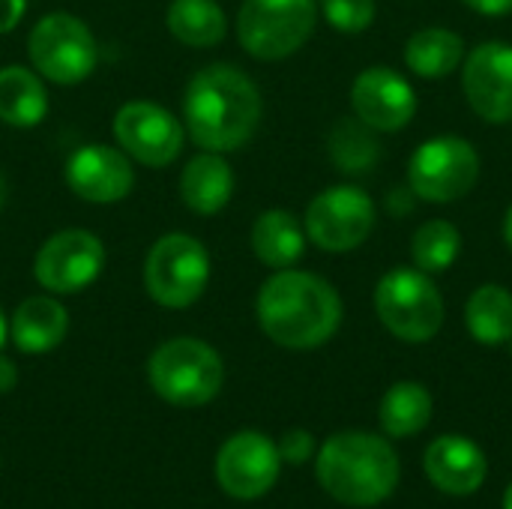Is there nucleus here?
Listing matches in <instances>:
<instances>
[{
	"label": "nucleus",
	"instance_id": "7c9ffc66",
	"mask_svg": "<svg viewBox=\"0 0 512 509\" xmlns=\"http://www.w3.org/2000/svg\"><path fill=\"white\" fill-rule=\"evenodd\" d=\"M414 201H417V195H414L411 186H408V189H393V192L387 195V210L396 213V216H408V213L414 210Z\"/></svg>",
	"mask_w": 512,
	"mask_h": 509
},
{
	"label": "nucleus",
	"instance_id": "bb28decb",
	"mask_svg": "<svg viewBox=\"0 0 512 509\" xmlns=\"http://www.w3.org/2000/svg\"><path fill=\"white\" fill-rule=\"evenodd\" d=\"M462 252V234L447 219H429L423 222L411 237V261L417 270L438 276L447 273Z\"/></svg>",
	"mask_w": 512,
	"mask_h": 509
},
{
	"label": "nucleus",
	"instance_id": "393cba45",
	"mask_svg": "<svg viewBox=\"0 0 512 509\" xmlns=\"http://www.w3.org/2000/svg\"><path fill=\"white\" fill-rule=\"evenodd\" d=\"M327 153L342 174L360 177L381 162V141L378 132L360 117H342L327 135Z\"/></svg>",
	"mask_w": 512,
	"mask_h": 509
},
{
	"label": "nucleus",
	"instance_id": "72a5a7b5",
	"mask_svg": "<svg viewBox=\"0 0 512 509\" xmlns=\"http://www.w3.org/2000/svg\"><path fill=\"white\" fill-rule=\"evenodd\" d=\"M504 240H507V246H510L512 252V204L510 210H507V216H504Z\"/></svg>",
	"mask_w": 512,
	"mask_h": 509
},
{
	"label": "nucleus",
	"instance_id": "5701e85b",
	"mask_svg": "<svg viewBox=\"0 0 512 509\" xmlns=\"http://www.w3.org/2000/svg\"><path fill=\"white\" fill-rule=\"evenodd\" d=\"M165 24L168 33L189 48H213L228 33V18L216 0H171Z\"/></svg>",
	"mask_w": 512,
	"mask_h": 509
},
{
	"label": "nucleus",
	"instance_id": "f3484780",
	"mask_svg": "<svg viewBox=\"0 0 512 509\" xmlns=\"http://www.w3.org/2000/svg\"><path fill=\"white\" fill-rule=\"evenodd\" d=\"M423 465L435 489L453 498L474 495L486 483V471H489L483 450L471 438H462V435H444L432 441Z\"/></svg>",
	"mask_w": 512,
	"mask_h": 509
},
{
	"label": "nucleus",
	"instance_id": "6ab92c4d",
	"mask_svg": "<svg viewBox=\"0 0 512 509\" xmlns=\"http://www.w3.org/2000/svg\"><path fill=\"white\" fill-rule=\"evenodd\" d=\"M234 195V171L225 153L201 150L183 165L180 174V198L198 216H216L228 207Z\"/></svg>",
	"mask_w": 512,
	"mask_h": 509
},
{
	"label": "nucleus",
	"instance_id": "cd10ccee",
	"mask_svg": "<svg viewBox=\"0 0 512 509\" xmlns=\"http://www.w3.org/2000/svg\"><path fill=\"white\" fill-rule=\"evenodd\" d=\"M318 9L324 12L333 30L351 33V36L369 30L378 15L375 0H318Z\"/></svg>",
	"mask_w": 512,
	"mask_h": 509
},
{
	"label": "nucleus",
	"instance_id": "6e6552de",
	"mask_svg": "<svg viewBox=\"0 0 512 509\" xmlns=\"http://www.w3.org/2000/svg\"><path fill=\"white\" fill-rule=\"evenodd\" d=\"M27 54L33 69L42 75V81L60 87L87 81L99 63L96 36L72 12L42 15L27 36Z\"/></svg>",
	"mask_w": 512,
	"mask_h": 509
},
{
	"label": "nucleus",
	"instance_id": "c9c22d12",
	"mask_svg": "<svg viewBox=\"0 0 512 509\" xmlns=\"http://www.w3.org/2000/svg\"><path fill=\"white\" fill-rule=\"evenodd\" d=\"M6 336H9V324H6V315H3V309H0V348H3V342H6Z\"/></svg>",
	"mask_w": 512,
	"mask_h": 509
},
{
	"label": "nucleus",
	"instance_id": "473e14b6",
	"mask_svg": "<svg viewBox=\"0 0 512 509\" xmlns=\"http://www.w3.org/2000/svg\"><path fill=\"white\" fill-rule=\"evenodd\" d=\"M15 384H18V369H15V363H12L6 354H0V393H12Z\"/></svg>",
	"mask_w": 512,
	"mask_h": 509
},
{
	"label": "nucleus",
	"instance_id": "ddd939ff",
	"mask_svg": "<svg viewBox=\"0 0 512 509\" xmlns=\"http://www.w3.org/2000/svg\"><path fill=\"white\" fill-rule=\"evenodd\" d=\"M279 447L261 432L231 435L216 456V480L234 501H258L279 480Z\"/></svg>",
	"mask_w": 512,
	"mask_h": 509
},
{
	"label": "nucleus",
	"instance_id": "f257e3e1",
	"mask_svg": "<svg viewBox=\"0 0 512 509\" xmlns=\"http://www.w3.org/2000/svg\"><path fill=\"white\" fill-rule=\"evenodd\" d=\"M264 114L258 84L231 63L198 69L183 93L186 135L213 153H234L252 141Z\"/></svg>",
	"mask_w": 512,
	"mask_h": 509
},
{
	"label": "nucleus",
	"instance_id": "9d476101",
	"mask_svg": "<svg viewBox=\"0 0 512 509\" xmlns=\"http://www.w3.org/2000/svg\"><path fill=\"white\" fill-rule=\"evenodd\" d=\"M303 228L309 243H315L321 252H354L375 231V201L366 189L351 183L327 186L309 201Z\"/></svg>",
	"mask_w": 512,
	"mask_h": 509
},
{
	"label": "nucleus",
	"instance_id": "e433bc0d",
	"mask_svg": "<svg viewBox=\"0 0 512 509\" xmlns=\"http://www.w3.org/2000/svg\"><path fill=\"white\" fill-rule=\"evenodd\" d=\"M504 509H512V483L507 486V492H504Z\"/></svg>",
	"mask_w": 512,
	"mask_h": 509
},
{
	"label": "nucleus",
	"instance_id": "b1692460",
	"mask_svg": "<svg viewBox=\"0 0 512 509\" xmlns=\"http://www.w3.org/2000/svg\"><path fill=\"white\" fill-rule=\"evenodd\" d=\"M465 327L480 345H507L512 339V294L486 282L465 303Z\"/></svg>",
	"mask_w": 512,
	"mask_h": 509
},
{
	"label": "nucleus",
	"instance_id": "f8f14e48",
	"mask_svg": "<svg viewBox=\"0 0 512 509\" xmlns=\"http://www.w3.org/2000/svg\"><path fill=\"white\" fill-rule=\"evenodd\" d=\"M102 270L105 246L93 231L84 228H63L51 234L33 258V276L39 288L60 297L87 291Z\"/></svg>",
	"mask_w": 512,
	"mask_h": 509
},
{
	"label": "nucleus",
	"instance_id": "412c9836",
	"mask_svg": "<svg viewBox=\"0 0 512 509\" xmlns=\"http://www.w3.org/2000/svg\"><path fill=\"white\" fill-rule=\"evenodd\" d=\"M48 114V93L42 75L27 66L0 69V120L12 129H33Z\"/></svg>",
	"mask_w": 512,
	"mask_h": 509
},
{
	"label": "nucleus",
	"instance_id": "2f4dec72",
	"mask_svg": "<svg viewBox=\"0 0 512 509\" xmlns=\"http://www.w3.org/2000/svg\"><path fill=\"white\" fill-rule=\"evenodd\" d=\"M462 3L480 15H489V18H501V15L512 12V0H462Z\"/></svg>",
	"mask_w": 512,
	"mask_h": 509
},
{
	"label": "nucleus",
	"instance_id": "f704fd0d",
	"mask_svg": "<svg viewBox=\"0 0 512 509\" xmlns=\"http://www.w3.org/2000/svg\"><path fill=\"white\" fill-rule=\"evenodd\" d=\"M6 198H9V183H6V177H3V171H0V210L6 207Z\"/></svg>",
	"mask_w": 512,
	"mask_h": 509
},
{
	"label": "nucleus",
	"instance_id": "1a4fd4ad",
	"mask_svg": "<svg viewBox=\"0 0 512 509\" xmlns=\"http://www.w3.org/2000/svg\"><path fill=\"white\" fill-rule=\"evenodd\" d=\"M480 168V153L468 138L435 135L411 153L408 186L420 201L453 204L477 186Z\"/></svg>",
	"mask_w": 512,
	"mask_h": 509
},
{
	"label": "nucleus",
	"instance_id": "c756f323",
	"mask_svg": "<svg viewBox=\"0 0 512 509\" xmlns=\"http://www.w3.org/2000/svg\"><path fill=\"white\" fill-rule=\"evenodd\" d=\"M27 12V0H0V36L12 33Z\"/></svg>",
	"mask_w": 512,
	"mask_h": 509
},
{
	"label": "nucleus",
	"instance_id": "4c0bfd02",
	"mask_svg": "<svg viewBox=\"0 0 512 509\" xmlns=\"http://www.w3.org/2000/svg\"><path fill=\"white\" fill-rule=\"evenodd\" d=\"M510 342H512V339H510Z\"/></svg>",
	"mask_w": 512,
	"mask_h": 509
},
{
	"label": "nucleus",
	"instance_id": "4468645a",
	"mask_svg": "<svg viewBox=\"0 0 512 509\" xmlns=\"http://www.w3.org/2000/svg\"><path fill=\"white\" fill-rule=\"evenodd\" d=\"M462 93L471 111L495 126L512 123V45L480 42L462 60Z\"/></svg>",
	"mask_w": 512,
	"mask_h": 509
},
{
	"label": "nucleus",
	"instance_id": "423d86ee",
	"mask_svg": "<svg viewBox=\"0 0 512 509\" xmlns=\"http://www.w3.org/2000/svg\"><path fill=\"white\" fill-rule=\"evenodd\" d=\"M210 285L207 246L183 231L162 234L144 258V288L162 309H189Z\"/></svg>",
	"mask_w": 512,
	"mask_h": 509
},
{
	"label": "nucleus",
	"instance_id": "20e7f679",
	"mask_svg": "<svg viewBox=\"0 0 512 509\" xmlns=\"http://www.w3.org/2000/svg\"><path fill=\"white\" fill-rule=\"evenodd\" d=\"M147 378L162 402L177 408H201L219 396L225 366L213 345L192 336H177L150 354Z\"/></svg>",
	"mask_w": 512,
	"mask_h": 509
},
{
	"label": "nucleus",
	"instance_id": "4be33fe9",
	"mask_svg": "<svg viewBox=\"0 0 512 509\" xmlns=\"http://www.w3.org/2000/svg\"><path fill=\"white\" fill-rule=\"evenodd\" d=\"M465 39L450 27H423L405 42V63L423 81H441L462 69Z\"/></svg>",
	"mask_w": 512,
	"mask_h": 509
},
{
	"label": "nucleus",
	"instance_id": "a211bd4d",
	"mask_svg": "<svg viewBox=\"0 0 512 509\" xmlns=\"http://www.w3.org/2000/svg\"><path fill=\"white\" fill-rule=\"evenodd\" d=\"M69 333V312L54 294H36L15 306L9 336L24 354H48Z\"/></svg>",
	"mask_w": 512,
	"mask_h": 509
},
{
	"label": "nucleus",
	"instance_id": "39448f33",
	"mask_svg": "<svg viewBox=\"0 0 512 509\" xmlns=\"http://www.w3.org/2000/svg\"><path fill=\"white\" fill-rule=\"evenodd\" d=\"M375 312L387 333L408 345H423L435 339L447 318V306L438 285L414 264L396 267L381 276L375 288Z\"/></svg>",
	"mask_w": 512,
	"mask_h": 509
},
{
	"label": "nucleus",
	"instance_id": "f03ea898",
	"mask_svg": "<svg viewBox=\"0 0 512 509\" xmlns=\"http://www.w3.org/2000/svg\"><path fill=\"white\" fill-rule=\"evenodd\" d=\"M342 297L318 273L273 270L255 300V315L270 342L288 351L327 345L342 327Z\"/></svg>",
	"mask_w": 512,
	"mask_h": 509
},
{
	"label": "nucleus",
	"instance_id": "2eb2a0df",
	"mask_svg": "<svg viewBox=\"0 0 512 509\" xmlns=\"http://www.w3.org/2000/svg\"><path fill=\"white\" fill-rule=\"evenodd\" d=\"M351 108L375 132H399L417 114V93L402 72L369 66L351 84Z\"/></svg>",
	"mask_w": 512,
	"mask_h": 509
},
{
	"label": "nucleus",
	"instance_id": "7ed1b4c3",
	"mask_svg": "<svg viewBox=\"0 0 512 509\" xmlns=\"http://www.w3.org/2000/svg\"><path fill=\"white\" fill-rule=\"evenodd\" d=\"M315 474L333 501L345 507H375L399 486V456L378 435L339 432L318 450Z\"/></svg>",
	"mask_w": 512,
	"mask_h": 509
},
{
	"label": "nucleus",
	"instance_id": "a878e982",
	"mask_svg": "<svg viewBox=\"0 0 512 509\" xmlns=\"http://www.w3.org/2000/svg\"><path fill=\"white\" fill-rule=\"evenodd\" d=\"M378 417H381V429L390 438H411L429 426L432 396L417 381H399L384 393Z\"/></svg>",
	"mask_w": 512,
	"mask_h": 509
},
{
	"label": "nucleus",
	"instance_id": "dca6fc26",
	"mask_svg": "<svg viewBox=\"0 0 512 509\" xmlns=\"http://www.w3.org/2000/svg\"><path fill=\"white\" fill-rule=\"evenodd\" d=\"M66 186L87 204H117L135 186L132 159L111 144H81L66 159Z\"/></svg>",
	"mask_w": 512,
	"mask_h": 509
},
{
	"label": "nucleus",
	"instance_id": "0eeeda50",
	"mask_svg": "<svg viewBox=\"0 0 512 509\" xmlns=\"http://www.w3.org/2000/svg\"><path fill=\"white\" fill-rule=\"evenodd\" d=\"M318 24V0H243L237 39L255 60H285L297 54Z\"/></svg>",
	"mask_w": 512,
	"mask_h": 509
},
{
	"label": "nucleus",
	"instance_id": "9b49d317",
	"mask_svg": "<svg viewBox=\"0 0 512 509\" xmlns=\"http://www.w3.org/2000/svg\"><path fill=\"white\" fill-rule=\"evenodd\" d=\"M117 147L147 168H165L171 165L183 144H186V126L177 120L168 108L150 99H129L117 108L111 123Z\"/></svg>",
	"mask_w": 512,
	"mask_h": 509
},
{
	"label": "nucleus",
	"instance_id": "aec40b11",
	"mask_svg": "<svg viewBox=\"0 0 512 509\" xmlns=\"http://www.w3.org/2000/svg\"><path fill=\"white\" fill-rule=\"evenodd\" d=\"M249 240H252L255 258L264 267H270V270H288V267H294L303 258L306 243H309L303 222L291 210H282V207L264 210L255 219Z\"/></svg>",
	"mask_w": 512,
	"mask_h": 509
},
{
	"label": "nucleus",
	"instance_id": "c85d7f7f",
	"mask_svg": "<svg viewBox=\"0 0 512 509\" xmlns=\"http://www.w3.org/2000/svg\"><path fill=\"white\" fill-rule=\"evenodd\" d=\"M279 447V456L291 465H303L312 453H315V438L306 432V429H291L282 435V441L276 444Z\"/></svg>",
	"mask_w": 512,
	"mask_h": 509
}]
</instances>
